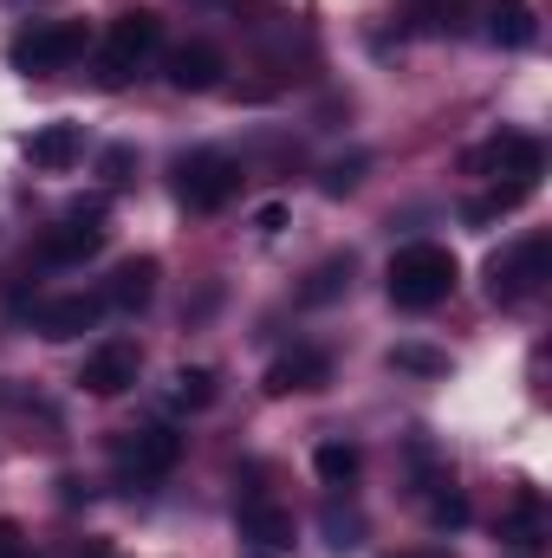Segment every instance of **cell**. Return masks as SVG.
I'll return each mask as SVG.
<instances>
[{"label": "cell", "instance_id": "30", "mask_svg": "<svg viewBox=\"0 0 552 558\" xmlns=\"http://www.w3.org/2000/svg\"><path fill=\"white\" fill-rule=\"evenodd\" d=\"M92 558H111V553H105V546H98V553H92Z\"/></svg>", "mask_w": 552, "mask_h": 558}, {"label": "cell", "instance_id": "13", "mask_svg": "<svg viewBox=\"0 0 552 558\" xmlns=\"http://www.w3.org/2000/svg\"><path fill=\"white\" fill-rule=\"evenodd\" d=\"M169 85L176 92H221L228 85V59H221V46H208V39H189V46H176L169 52Z\"/></svg>", "mask_w": 552, "mask_h": 558}, {"label": "cell", "instance_id": "15", "mask_svg": "<svg viewBox=\"0 0 552 558\" xmlns=\"http://www.w3.org/2000/svg\"><path fill=\"white\" fill-rule=\"evenodd\" d=\"M156 260L149 254H131V260H118V274L105 279V305H118V312H143L149 299H156Z\"/></svg>", "mask_w": 552, "mask_h": 558}, {"label": "cell", "instance_id": "18", "mask_svg": "<svg viewBox=\"0 0 552 558\" xmlns=\"http://www.w3.org/2000/svg\"><path fill=\"white\" fill-rule=\"evenodd\" d=\"M501 533H507V546L533 553V546H540V533H547V500H540L533 487H520V500H514V520H507Z\"/></svg>", "mask_w": 552, "mask_h": 558}, {"label": "cell", "instance_id": "10", "mask_svg": "<svg viewBox=\"0 0 552 558\" xmlns=\"http://www.w3.org/2000/svg\"><path fill=\"white\" fill-rule=\"evenodd\" d=\"M143 377V351L137 338H105L92 357H85V371H79V384L92 390V397H124L131 384Z\"/></svg>", "mask_w": 552, "mask_h": 558}, {"label": "cell", "instance_id": "21", "mask_svg": "<svg viewBox=\"0 0 552 558\" xmlns=\"http://www.w3.org/2000/svg\"><path fill=\"white\" fill-rule=\"evenodd\" d=\"M533 189H520V182H494L488 195H475L468 208H461V221H475V228H488V221H501V215H514L520 202H527Z\"/></svg>", "mask_w": 552, "mask_h": 558}, {"label": "cell", "instance_id": "25", "mask_svg": "<svg viewBox=\"0 0 552 558\" xmlns=\"http://www.w3.org/2000/svg\"><path fill=\"white\" fill-rule=\"evenodd\" d=\"M98 175H105V189H124V182L137 175V149H131V143H111V149H98Z\"/></svg>", "mask_w": 552, "mask_h": 558}, {"label": "cell", "instance_id": "24", "mask_svg": "<svg viewBox=\"0 0 552 558\" xmlns=\"http://www.w3.org/2000/svg\"><path fill=\"white\" fill-rule=\"evenodd\" d=\"M391 371H416V377H442V371H448V357H442V351H429V344H397V351H391Z\"/></svg>", "mask_w": 552, "mask_h": 558}, {"label": "cell", "instance_id": "31", "mask_svg": "<svg viewBox=\"0 0 552 558\" xmlns=\"http://www.w3.org/2000/svg\"><path fill=\"white\" fill-rule=\"evenodd\" d=\"M254 558H261V553H254Z\"/></svg>", "mask_w": 552, "mask_h": 558}, {"label": "cell", "instance_id": "4", "mask_svg": "<svg viewBox=\"0 0 552 558\" xmlns=\"http://www.w3.org/2000/svg\"><path fill=\"white\" fill-rule=\"evenodd\" d=\"M85 52H92V26L85 20H33L26 33H13L7 65L13 72H65Z\"/></svg>", "mask_w": 552, "mask_h": 558}, {"label": "cell", "instance_id": "5", "mask_svg": "<svg viewBox=\"0 0 552 558\" xmlns=\"http://www.w3.org/2000/svg\"><path fill=\"white\" fill-rule=\"evenodd\" d=\"M105 195H85V202H72V215L59 221V228H46L39 241H33V260L39 267H79V260H92L98 247H105Z\"/></svg>", "mask_w": 552, "mask_h": 558}, {"label": "cell", "instance_id": "1", "mask_svg": "<svg viewBox=\"0 0 552 558\" xmlns=\"http://www.w3.org/2000/svg\"><path fill=\"white\" fill-rule=\"evenodd\" d=\"M455 254L442 247V241H410V247H397L391 254V274H384V292H391V305L397 312H435L448 292H455Z\"/></svg>", "mask_w": 552, "mask_h": 558}, {"label": "cell", "instance_id": "2", "mask_svg": "<svg viewBox=\"0 0 552 558\" xmlns=\"http://www.w3.org/2000/svg\"><path fill=\"white\" fill-rule=\"evenodd\" d=\"M241 162L228 156V149H182L176 162H169V189H176V202L189 208V215H221L235 195H241Z\"/></svg>", "mask_w": 552, "mask_h": 558}, {"label": "cell", "instance_id": "14", "mask_svg": "<svg viewBox=\"0 0 552 558\" xmlns=\"http://www.w3.org/2000/svg\"><path fill=\"white\" fill-rule=\"evenodd\" d=\"M79 156H85V124H65V118H59V124H46V131H33V137H26V162H33V169H46V175L72 169Z\"/></svg>", "mask_w": 552, "mask_h": 558}, {"label": "cell", "instance_id": "3", "mask_svg": "<svg viewBox=\"0 0 552 558\" xmlns=\"http://www.w3.org/2000/svg\"><path fill=\"white\" fill-rule=\"evenodd\" d=\"M552 279V234H520L488 260V299L494 305H527Z\"/></svg>", "mask_w": 552, "mask_h": 558}, {"label": "cell", "instance_id": "7", "mask_svg": "<svg viewBox=\"0 0 552 558\" xmlns=\"http://www.w3.org/2000/svg\"><path fill=\"white\" fill-rule=\"evenodd\" d=\"M468 169L475 175H507V182H520V189H540V175H547V143L527 137V131H501V137H488L481 149H468Z\"/></svg>", "mask_w": 552, "mask_h": 558}, {"label": "cell", "instance_id": "9", "mask_svg": "<svg viewBox=\"0 0 552 558\" xmlns=\"http://www.w3.org/2000/svg\"><path fill=\"white\" fill-rule=\"evenodd\" d=\"M235 526H241V539H248L261 558H286L292 553V513L279 507L274 494H261V487L235 507Z\"/></svg>", "mask_w": 552, "mask_h": 558}, {"label": "cell", "instance_id": "29", "mask_svg": "<svg viewBox=\"0 0 552 558\" xmlns=\"http://www.w3.org/2000/svg\"><path fill=\"white\" fill-rule=\"evenodd\" d=\"M397 558H448V553H435V546H416V553H397Z\"/></svg>", "mask_w": 552, "mask_h": 558}, {"label": "cell", "instance_id": "11", "mask_svg": "<svg viewBox=\"0 0 552 558\" xmlns=\"http://www.w3.org/2000/svg\"><path fill=\"white\" fill-rule=\"evenodd\" d=\"M325 384H332V357H325L319 344L279 351L274 364H267V377H261L267 397H312V390H325Z\"/></svg>", "mask_w": 552, "mask_h": 558}, {"label": "cell", "instance_id": "8", "mask_svg": "<svg viewBox=\"0 0 552 558\" xmlns=\"http://www.w3.org/2000/svg\"><path fill=\"white\" fill-rule=\"evenodd\" d=\"M111 454H118V468H124L131 481H163V474L182 461V435L163 428V422H149V428H124V435L111 441Z\"/></svg>", "mask_w": 552, "mask_h": 558}, {"label": "cell", "instance_id": "19", "mask_svg": "<svg viewBox=\"0 0 552 558\" xmlns=\"http://www.w3.org/2000/svg\"><path fill=\"white\" fill-rule=\"evenodd\" d=\"M215 397H221V377H215L208 364H182V371H176V390H169L176 410H208Z\"/></svg>", "mask_w": 552, "mask_h": 558}, {"label": "cell", "instance_id": "6", "mask_svg": "<svg viewBox=\"0 0 552 558\" xmlns=\"http://www.w3.org/2000/svg\"><path fill=\"white\" fill-rule=\"evenodd\" d=\"M163 46V20L149 7H131L105 26V52H98V85H124L131 72H143V59Z\"/></svg>", "mask_w": 552, "mask_h": 558}, {"label": "cell", "instance_id": "17", "mask_svg": "<svg viewBox=\"0 0 552 558\" xmlns=\"http://www.w3.org/2000/svg\"><path fill=\"white\" fill-rule=\"evenodd\" d=\"M312 474H319L325 487H351V481L364 474V448H358V441H319V448H312Z\"/></svg>", "mask_w": 552, "mask_h": 558}, {"label": "cell", "instance_id": "16", "mask_svg": "<svg viewBox=\"0 0 552 558\" xmlns=\"http://www.w3.org/2000/svg\"><path fill=\"white\" fill-rule=\"evenodd\" d=\"M533 33H540L533 0H494V13H488V39H494V46L520 52V46H533Z\"/></svg>", "mask_w": 552, "mask_h": 558}, {"label": "cell", "instance_id": "22", "mask_svg": "<svg viewBox=\"0 0 552 558\" xmlns=\"http://www.w3.org/2000/svg\"><path fill=\"white\" fill-rule=\"evenodd\" d=\"M345 286H351V254H332V260H319V267H312V279H305V292H299V299H305V305H332Z\"/></svg>", "mask_w": 552, "mask_h": 558}, {"label": "cell", "instance_id": "23", "mask_svg": "<svg viewBox=\"0 0 552 558\" xmlns=\"http://www.w3.org/2000/svg\"><path fill=\"white\" fill-rule=\"evenodd\" d=\"M364 169H371V156H338V162H325V175H319V189L338 202V195H351L358 182H364Z\"/></svg>", "mask_w": 552, "mask_h": 558}, {"label": "cell", "instance_id": "28", "mask_svg": "<svg viewBox=\"0 0 552 558\" xmlns=\"http://www.w3.org/2000/svg\"><path fill=\"white\" fill-rule=\"evenodd\" d=\"M254 228H261V234H279V228H286V202H267V208H254Z\"/></svg>", "mask_w": 552, "mask_h": 558}, {"label": "cell", "instance_id": "26", "mask_svg": "<svg viewBox=\"0 0 552 558\" xmlns=\"http://www.w3.org/2000/svg\"><path fill=\"white\" fill-rule=\"evenodd\" d=\"M325 533H332V546H358L364 520H358V513H338V507H325Z\"/></svg>", "mask_w": 552, "mask_h": 558}, {"label": "cell", "instance_id": "20", "mask_svg": "<svg viewBox=\"0 0 552 558\" xmlns=\"http://www.w3.org/2000/svg\"><path fill=\"white\" fill-rule=\"evenodd\" d=\"M422 507H429V526H468V494H461L448 474H435V481L422 487Z\"/></svg>", "mask_w": 552, "mask_h": 558}, {"label": "cell", "instance_id": "27", "mask_svg": "<svg viewBox=\"0 0 552 558\" xmlns=\"http://www.w3.org/2000/svg\"><path fill=\"white\" fill-rule=\"evenodd\" d=\"M0 558H26V533H20V520H0Z\"/></svg>", "mask_w": 552, "mask_h": 558}, {"label": "cell", "instance_id": "12", "mask_svg": "<svg viewBox=\"0 0 552 558\" xmlns=\"http://www.w3.org/2000/svg\"><path fill=\"white\" fill-rule=\"evenodd\" d=\"M98 312H105V292H65V299L33 305V331L52 338V344H65V338H85L98 325Z\"/></svg>", "mask_w": 552, "mask_h": 558}]
</instances>
